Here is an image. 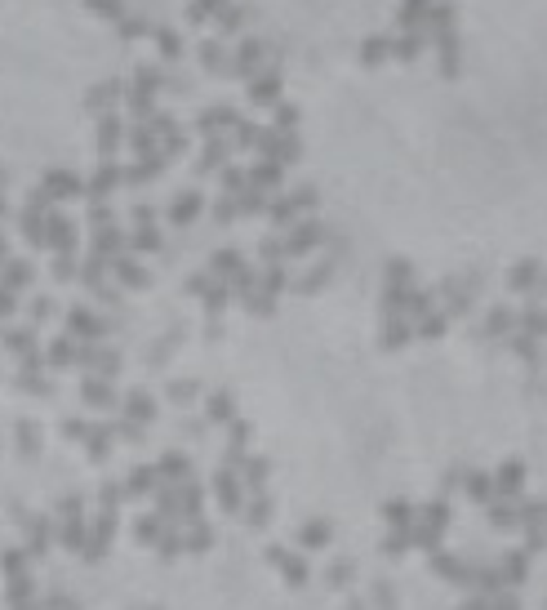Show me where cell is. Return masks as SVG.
<instances>
[{
    "label": "cell",
    "mask_w": 547,
    "mask_h": 610,
    "mask_svg": "<svg viewBox=\"0 0 547 610\" xmlns=\"http://www.w3.org/2000/svg\"><path fill=\"white\" fill-rule=\"evenodd\" d=\"M32 548H36V552L45 548V521H36V525H32Z\"/></svg>",
    "instance_id": "cell-1"
}]
</instances>
